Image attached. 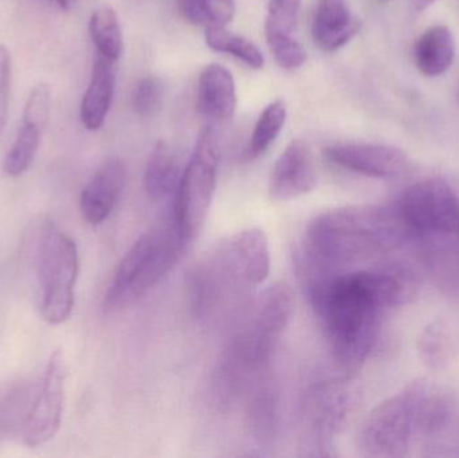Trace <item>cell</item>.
Here are the masks:
<instances>
[{
  "label": "cell",
  "instance_id": "35",
  "mask_svg": "<svg viewBox=\"0 0 459 458\" xmlns=\"http://www.w3.org/2000/svg\"><path fill=\"white\" fill-rule=\"evenodd\" d=\"M56 3L62 10H67V8H69L70 0H56Z\"/></svg>",
  "mask_w": 459,
  "mask_h": 458
},
{
  "label": "cell",
  "instance_id": "26",
  "mask_svg": "<svg viewBox=\"0 0 459 458\" xmlns=\"http://www.w3.org/2000/svg\"><path fill=\"white\" fill-rule=\"evenodd\" d=\"M40 132L42 128L39 126L23 121L15 143L8 151L3 163V169L8 177H21L31 166L39 147Z\"/></svg>",
  "mask_w": 459,
  "mask_h": 458
},
{
  "label": "cell",
  "instance_id": "1",
  "mask_svg": "<svg viewBox=\"0 0 459 458\" xmlns=\"http://www.w3.org/2000/svg\"><path fill=\"white\" fill-rule=\"evenodd\" d=\"M305 285L334 360L347 371L366 362L379 338L383 316L407 293L401 269L391 265L317 277Z\"/></svg>",
  "mask_w": 459,
  "mask_h": 458
},
{
  "label": "cell",
  "instance_id": "23",
  "mask_svg": "<svg viewBox=\"0 0 459 458\" xmlns=\"http://www.w3.org/2000/svg\"><path fill=\"white\" fill-rule=\"evenodd\" d=\"M89 34L97 48V54L117 61L123 53V31L117 13L109 5H100L89 21Z\"/></svg>",
  "mask_w": 459,
  "mask_h": 458
},
{
  "label": "cell",
  "instance_id": "2",
  "mask_svg": "<svg viewBox=\"0 0 459 458\" xmlns=\"http://www.w3.org/2000/svg\"><path fill=\"white\" fill-rule=\"evenodd\" d=\"M402 233L394 209L350 206L321 212L305 231L299 258L302 279L366 268L395 249Z\"/></svg>",
  "mask_w": 459,
  "mask_h": 458
},
{
  "label": "cell",
  "instance_id": "24",
  "mask_svg": "<svg viewBox=\"0 0 459 458\" xmlns=\"http://www.w3.org/2000/svg\"><path fill=\"white\" fill-rule=\"evenodd\" d=\"M286 117H288V109L282 99H275L264 108L254 126L253 134L246 150V158L248 160L259 158L269 150L270 145L280 136L285 125Z\"/></svg>",
  "mask_w": 459,
  "mask_h": 458
},
{
  "label": "cell",
  "instance_id": "28",
  "mask_svg": "<svg viewBox=\"0 0 459 458\" xmlns=\"http://www.w3.org/2000/svg\"><path fill=\"white\" fill-rule=\"evenodd\" d=\"M301 0H269L264 34H291L296 29Z\"/></svg>",
  "mask_w": 459,
  "mask_h": 458
},
{
  "label": "cell",
  "instance_id": "21",
  "mask_svg": "<svg viewBox=\"0 0 459 458\" xmlns=\"http://www.w3.org/2000/svg\"><path fill=\"white\" fill-rule=\"evenodd\" d=\"M248 427L256 443L267 444L274 436L275 419H277V394L264 376L256 382L247 394Z\"/></svg>",
  "mask_w": 459,
  "mask_h": 458
},
{
  "label": "cell",
  "instance_id": "18",
  "mask_svg": "<svg viewBox=\"0 0 459 458\" xmlns=\"http://www.w3.org/2000/svg\"><path fill=\"white\" fill-rule=\"evenodd\" d=\"M417 242L434 282L447 295L459 298V233Z\"/></svg>",
  "mask_w": 459,
  "mask_h": 458
},
{
  "label": "cell",
  "instance_id": "7",
  "mask_svg": "<svg viewBox=\"0 0 459 458\" xmlns=\"http://www.w3.org/2000/svg\"><path fill=\"white\" fill-rule=\"evenodd\" d=\"M78 268L75 242L54 223H48L38 245L37 273L40 314L50 324H62L72 316Z\"/></svg>",
  "mask_w": 459,
  "mask_h": 458
},
{
  "label": "cell",
  "instance_id": "13",
  "mask_svg": "<svg viewBox=\"0 0 459 458\" xmlns=\"http://www.w3.org/2000/svg\"><path fill=\"white\" fill-rule=\"evenodd\" d=\"M126 177V166L120 159L108 158L102 161L81 194V212L86 222L101 225L109 218L120 201Z\"/></svg>",
  "mask_w": 459,
  "mask_h": 458
},
{
  "label": "cell",
  "instance_id": "9",
  "mask_svg": "<svg viewBox=\"0 0 459 458\" xmlns=\"http://www.w3.org/2000/svg\"><path fill=\"white\" fill-rule=\"evenodd\" d=\"M403 233L412 239L459 233V195L442 179H426L407 188L394 207Z\"/></svg>",
  "mask_w": 459,
  "mask_h": 458
},
{
  "label": "cell",
  "instance_id": "31",
  "mask_svg": "<svg viewBox=\"0 0 459 458\" xmlns=\"http://www.w3.org/2000/svg\"><path fill=\"white\" fill-rule=\"evenodd\" d=\"M51 89L46 82L38 83L32 88L26 107H24V123L34 124L39 128H45L50 118Z\"/></svg>",
  "mask_w": 459,
  "mask_h": 458
},
{
  "label": "cell",
  "instance_id": "10",
  "mask_svg": "<svg viewBox=\"0 0 459 458\" xmlns=\"http://www.w3.org/2000/svg\"><path fill=\"white\" fill-rule=\"evenodd\" d=\"M66 365L61 351L51 354L42 381L24 419L21 436L30 448L48 443L61 427Z\"/></svg>",
  "mask_w": 459,
  "mask_h": 458
},
{
  "label": "cell",
  "instance_id": "30",
  "mask_svg": "<svg viewBox=\"0 0 459 458\" xmlns=\"http://www.w3.org/2000/svg\"><path fill=\"white\" fill-rule=\"evenodd\" d=\"M164 86L160 78L147 75L137 83L134 91V109L142 117H151L163 105Z\"/></svg>",
  "mask_w": 459,
  "mask_h": 458
},
{
  "label": "cell",
  "instance_id": "33",
  "mask_svg": "<svg viewBox=\"0 0 459 458\" xmlns=\"http://www.w3.org/2000/svg\"><path fill=\"white\" fill-rule=\"evenodd\" d=\"M11 54L4 45H0V134L7 123L8 102L11 88Z\"/></svg>",
  "mask_w": 459,
  "mask_h": 458
},
{
  "label": "cell",
  "instance_id": "12",
  "mask_svg": "<svg viewBox=\"0 0 459 458\" xmlns=\"http://www.w3.org/2000/svg\"><path fill=\"white\" fill-rule=\"evenodd\" d=\"M317 185V169L312 147L296 139L275 161L269 182L270 198L277 202L293 201L312 193Z\"/></svg>",
  "mask_w": 459,
  "mask_h": 458
},
{
  "label": "cell",
  "instance_id": "17",
  "mask_svg": "<svg viewBox=\"0 0 459 458\" xmlns=\"http://www.w3.org/2000/svg\"><path fill=\"white\" fill-rule=\"evenodd\" d=\"M116 62L96 54L91 81L81 102V121L89 131H99L112 107L116 89Z\"/></svg>",
  "mask_w": 459,
  "mask_h": 458
},
{
  "label": "cell",
  "instance_id": "15",
  "mask_svg": "<svg viewBox=\"0 0 459 458\" xmlns=\"http://www.w3.org/2000/svg\"><path fill=\"white\" fill-rule=\"evenodd\" d=\"M361 29L348 0H318L312 23L315 45L323 51H336L350 43Z\"/></svg>",
  "mask_w": 459,
  "mask_h": 458
},
{
  "label": "cell",
  "instance_id": "5",
  "mask_svg": "<svg viewBox=\"0 0 459 458\" xmlns=\"http://www.w3.org/2000/svg\"><path fill=\"white\" fill-rule=\"evenodd\" d=\"M171 215L143 234L116 269L105 298L108 308H124L147 295L187 250Z\"/></svg>",
  "mask_w": 459,
  "mask_h": 458
},
{
  "label": "cell",
  "instance_id": "16",
  "mask_svg": "<svg viewBox=\"0 0 459 458\" xmlns=\"http://www.w3.org/2000/svg\"><path fill=\"white\" fill-rule=\"evenodd\" d=\"M198 109L212 121H228L237 109V89L231 73L220 64L202 70L198 81Z\"/></svg>",
  "mask_w": 459,
  "mask_h": 458
},
{
  "label": "cell",
  "instance_id": "29",
  "mask_svg": "<svg viewBox=\"0 0 459 458\" xmlns=\"http://www.w3.org/2000/svg\"><path fill=\"white\" fill-rule=\"evenodd\" d=\"M266 40L275 62L282 69H299L307 62V51L291 34H270L266 35Z\"/></svg>",
  "mask_w": 459,
  "mask_h": 458
},
{
  "label": "cell",
  "instance_id": "20",
  "mask_svg": "<svg viewBox=\"0 0 459 458\" xmlns=\"http://www.w3.org/2000/svg\"><path fill=\"white\" fill-rule=\"evenodd\" d=\"M182 172L174 150L166 142H159L145 169L144 187L148 196L153 201H161L174 195Z\"/></svg>",
  "mask_w": 459,
  "mask_h": 458
},
{
  "label": "cell",
  "instance_id": "6",
  "mask_svg": "<svg viewBox=\"0 0 459 458\" xmlns=\"http://www.w3.org/2000/svg\"><path fill=\"white\" fill-rule=\"evenodd\" d=\"M220 158L217 131L214 126H207L196 140L172 203V220L187 246L201 233L209 215L217 190Z\"/></svg>",
  "mask_w": 459,
  "mask_h": 458
},
{
  "label": "cell",
  "instance_id": "34",
  "mask_svg": "<svg viewBox=\"0 0 459 458\" xmlns=\"http://www.w3.org/2000/svg\"><path fill=\"white\" fill-rule=\"evenodd\" d=\"M436 2L437 0H412V3H414V7L420 11H423L426 10V8L431 7V5H433Z\"/></svg>",
  "mask_w": 459,
  "mask_h": 458
},
{
  "label": "cell",
  "instance_id": "14",
  "mask_svg": "<svg viewBox=\"0 0 459 458\" xmlns=\"http://www.w3.org/2000/svg\"><path fill=\"white\" fill-rule=\"evenodd\" d=\"M347 393L336 384L321 385L307 401L305 419L313 444L326 449L333 440L347 411Z\"/></svg>",
  "mask_w": 459,
  "mask_h": 458
},
{
  "label": "cell",
  "instance_id": "19",
  "mask_svg": "<svg viewBox=\"0 0 459 458\" xmlns=\"http://www.w3.org/2000/svg\"><path fill=\"white\" fill-rule=\"evenodd\" d=\"M418 69L429 77L449 70L455 58V39L446 26H433L423 32L414 48Z\"/></svg>",
  "mask_w": 459,
  "mask_h": 458
},
{
  "label": "cell",
  "instance_id": "4",
  "mask_svg": "<svg viewBox=\"0 0 459 458\" xmlns=\"http://www.w3.org/2000/svg\"><path fill=\"white\" fill-rule=\"evenodd\" d=\"M269 272V242L264 231L247 229L229 237L188 277L196 316L207 323L237 316Z\"/></svg>",
  "mask_w": 459,
  "mask_h": 458
},
{
  "label": "cell",
  "instance_id": "32",
  "mask_svg": "<svg viewBox=\"0 0 459 458\" xmlns=\"http://www.w3.org/2000/svg\"><path fill=\"white\" fill-rule=\"evenodd\" d=\"M204 11L206 27H226L234 19L237 4L235 0H199Z\"/></svg>",
  "mask_w": 459,
  "mask_h": 458
},
{
  "label": "cell",
  "instance_id": "22",
  "mask_svg": "<svg viewBox=\"0 0 459 458\" xmlns=\"http://www.w3.org/2000/svg\"><path fill=\"white\" fill-rule=\"evenodd\" d=\"M35 392L27 381L13 382L0 390V438L22 432Z\"/></svg>",
  "mask_w": 459,
  "mask_h": 458
},
{
  "label": "cell",
  "instance_id": "3",
  "mask_svg": "<svg viewBox=\"0 0 459 458\" xmlns=\"http://www.w3.org/2000/svg\"><path fill=\"white\" fill-rule=\"evenodd\" d=\"M293 309L290 287L275 282L248 300L234 317V327L212 376V390L222 405L247 394L256 382L267 376Z\"/></svg>",
  "mask_w": 459,
  "mask_h": 458
},
{
  "label": "cell",
  "instance_id": "11",
  "mask_svg": "<svg viewBox=\"0 0 459 458\" xmlns=\"http://www.w3.org/2000/svg\"><path fill=\"white\" fill-rule=\"evenodd\" d=\"M324 155L336 166L374 179L401 177L409 166V159L403 151L393 145L372 143L331 145L325 148Z\"/></svg>",
  "mask_w": 459,
  "mask_h": 458
},
{
  "label": "cell",
  "instance_id": "25",
  "mask_svg": "<svg viewBox=\"0 0 459 458\" xmlns=\"http://www.w3.org/2000/svg\"><path fill=\"white\" fill-rule=\"evenodd\" d=\"M206 43L218 53L231 54L253 69H262L264 65V54L247 38L229 31L226 27L212 26L204 29Z\"/></svg>",
  "mask_w": 459,
  "mask_h": 458
},
{
  "label": "cell",
  "instance_id": "27",
  "mask_svg": "<svg viewBox=\"0 0 459 458\" xmlns=\"http://www.w3.org/2000/svg\"><path fill=\"white\" fill-rule=\"evenodd\" d=\"M449 328L444 323H434L426 328L420 339V352L425 363L439 367L446 363L452 347Z\"/></svg>",
  "mask_w": 459,
  "mask_h": 458
},
{
  "label": "cell",
  "instance_id": "8",
  "mask_svg": "<svg viewBox=\"0 0 459 458\" xmlns=\"http://www.w3.org/2000/svg\"><path fill=\"white\" fill-rule=\"evenodd\" d=\"M360 454L371 458H402L417 444L414 385L377 405L359 432Z\"/></svg>",
  "mask_w": 459,
  "mask_h": 458
}]
</instances>
